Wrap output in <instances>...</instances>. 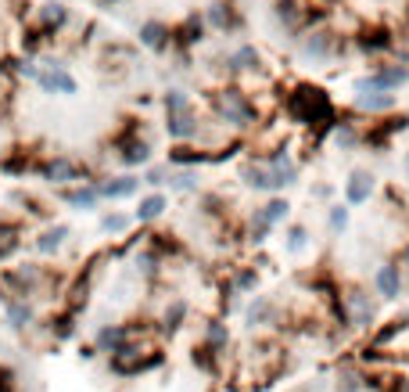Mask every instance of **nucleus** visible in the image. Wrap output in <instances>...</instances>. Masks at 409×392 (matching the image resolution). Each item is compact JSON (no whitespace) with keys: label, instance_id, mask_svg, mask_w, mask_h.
<instances>
[{"label":"nucleus","instance_id":"2","mask_svg":"<svg viewBox=\"0 0 409 392\" xmlns=\"http://www.w3.org/2000/svg\"><path fill=\"white\" fill-rule=\"evenodd\" d=\"M215 112L226 122H233V126H251L255 122V108H251L248 94H241L237 87H226V90L215 94Z\"/></svg>","mask_w":409,"mask_h":392},{"label":"nucleus","instance_id":"28","mask_svg":"<svg viewBox=\"0 0 409 392\" xmlns=\"http://www.w3.org/2000/svg\"><path fill=\"white\" fill-rule=\"evenodd\" d=\"M208 155L205 152H194V148H172L169 152V162H176V166H194V162H205Z\"/></svg>","mask_w":409,"mask_h":392},{"label":"nucleus","instance_id":"36","mask_svg":"<svg viewBox=\"0 0 409 392\" xmlns=\"http://www.w3.org/2000/svg\"><path fill=\"white\" fill-rule=\"evenodd\" d=\"M344 223H349V209H344V205H334L331 209V227L334 231H344Z\"/></svg>","mask_w":409,"mask_h":392},{"label":"nucleus","instance_id":"25","mask_svg":"<svg viewBox=\"0 0 409 392\" xmlns=\"http://www.w3.org/2000/svg\"><path fill=\"white\" fill-rule=\"evenodd\" d=\"M269 317H273V306H269V299H255V302L248 306V324H251V327L266 324Z\"/></svg>","mask_w":409,"mask_h":392},{"label":"nucleus","instance_id":"18","mask_svg":"<svg viewBox=\"0 0 409 392\" xmlns=\"http://www.w3.org/2000/svg\"><path fill=\"white\" fill-rule=\"evenodd\" d=\"M165 209H169L165 195H147V198H140V205H137V220H140V223H151V220H158Z\"/></svg>","mask_w":409,"mask_h":392},{"label":"nucleus","instance_id":"38","mask_svg":"<svg viewBox=\"0 0 409 392\" xmlns=\"http://www.w3.org/2000/svg\"><path fill=\"white\" fill-rule=\"evenodd\" d=\"M406 263H409V249H406Z\"/></svg>","mask_w":409,"mask_h":392},{"label":"nucleus","instance_id":"29","mask_svg":"<svg viewBox=\"0 0 409 392\" xmlns=\"http://www.w3.org/2000/svg\"><path fill=\"white\" fill-rule=\"evenodd\" d=\"M176 112H190V97L183 90H169L165 94V115H176Z\"/></svg>","mask_w":409,"mask_h":392},{"label":"nucleus","instance_id":"21","mask_svg":"<svg viewBox=\"0 0 409 392\" xmlns=\"http://www.w3.org/2000/svg\"><path fill=\"white\" fill-rule=\"evenodd\" d=\"M133 191H137V180L133 177H115V180L101 183V198H129Z\"/></svg>","mask_w":409,"mask_h":392},{"label":"nucleus","instance_id":"7","mask_svg":"<svg viewBox=\"0 0 409 392\" xmlns=\"http://www.w3.org/2000/svg\"><path fill=\"white\" fill-rule=\"evenodd\" d=\"M4 317H8V324L15 327V332H29V327L36 324V309L26 299H4Z\"/></svg>","mask_w":409,"mask_h":392},{"label":"nucleus","instance_id":"31","mask_svg":"<svg viewBox=\"0 0 409 392\" xmlns=\"http://www.w3.org/2000/svg\"><path fill=\"white\" fill-rule=\"evenodd\" d=\"M101 227H104L108 234H122L126 227H129V220H126L122 213H112V216H104V220H101Z\"/></svg>","mask_w":409,"mask_h":392},{"label":"nucleus","instance_id":"30","mask_svg":"<svg viewBox=\"0 0 409 392\" xmlns=\"http://www.w3.org/2000/svg\"><path fill=\"white\" fill-rule=\"evenodd\" d=\"M331 51V36L327 33H312L309 40H306V54H312V58H323Z\"/></svg>","mask_w":409,"mask_h":392},{"label":"nucleus","instance_id":"14","mask_svg":"<svg viewBox=\"0 0 409 392\" xmlns=\"http://www.w3.org/2000/svg\"><path fill=\"white\" fill-rule=\"evenodd\" d=\"M344 195H349L352 205H362L366 198L374 195V177H370V173H352V180H349V188H344Z\"/></svg>","mask_w":409,"mask_h":392},{"label":"nucleus","instance_id":"13","mask_svg":"<svg viewBox=\"0 0 409 392\" xmlns=\"http://www.w3.org/2000/svg\"><path fill=\"white\" fill-rule=\"evenodd\" d=\"M169 40H172V33H169L162 22H144V26H140V44L151 47V51H165Z\"/></svg>","mask_w":409,"mask_h":392},{"label":"nucleus","instance_id":"19","mask_svg":"<svg viewBox=\"0 0 409 392\" xmlns=\"http://www.w3.org/2000/svg\"><path fill=\"white\" fill-rule=\"evenodd\" d=\"M65 22H69V8H65V4H43V11H40V26H43V33L61 29Z\"/></svg>","mask_w":409,"mask_h":392},{"label":"nucleus","instance_id":"6","mask_svg":"<svg viewBox=\"0 0 409 392\" xmlns=\"http://www.w3.org/2000/svg\"><path fill=\"white\" fill-rule=\"evenodd\" d=\"M36 83L47 90V94H76L79 83H76V76L65 69V65H47V69H40V79Z\"/></svg>","mask_w":409,"mask_h":392},{"label":"nucleus","instance_id":"37","mask_svg":"<svg viewBox=\"0 0 409 392\" xmlns=\"http://www.w3.org/2000/svg\"><path fill=\"white\" fill-rule=\"evenodd\" d=\"M97 357V345H79V360H86V364H90Z\"/></svg>","mask_w":409,"mask_h":392},{"label":"nucleus","instance_id":"32","mask_svg":"<svg viewBox=\"0 0 409 392\" xmlns=\"http://www.w3.org/2000/svg\"><path fill=\"white\" fill-rule=\"evenodd\" d=\"M255 281H258V274H255V270H241V274L233 277V292H251Z\"/></svg>","mask_w":409,"mask_h":392},{"label":"nucleus","instance_id":"3","mask_svg":"<svg viewBox=\"0 0 409 392\" xmlns=\"http://www.w3.org/2000/svg\"><path fill=\"white\" fill-rule=\"evenodd\" d=\"M402 83H409V69H402V65H387V69H381L377 76L359 79L356 90H359V94H370V90L387 94V90H395V87H402Z\"/></svg>","mask_w":409,"mask_h":392},{"label":"nucleus","instance_id":"15","mask_svg":"<svg viewBox=\"0 0 409 392\" xmlns=\"http://www.w3.org/2000/svg\"><path fill=\"white\" fill-rule=\"evenodd\" d=\"M61 198L69 202V205H76V209H94V205L101 202V188H72V191H61Z\"/></svg>","mask_w":409,"mask_h":392},{"label":"nucleus","instance_id":"22","mask_svg":"<svg viewBox=\"0 0 409 392\" xmlns=\"http://www.w3.org/2000/svg\"><path fill=\"white\" fill-rule=\"evenodd\" d=\"M392 105H395L392 94H356V108H362V112H384Z\"/></svg>","mask_w":409,"mask_h":392},{"label":"nucleus","instance_id":"10","mask_svg":"<svg viewBox=\"0 0 409 392\" xmlns=\"http://www.w3.org/2000/svg\"><path fill=\"white\" fill-rule=\"evenodd\" d=\"M76 317H79V313H72V309H61V313H54L51 324H47L51 338H54V342H69V338L76 335Z\"/></svg>","mask_w":409,"mask_h":392},{"label":"nucleus","instance_id":"24","mask_svg":"<svg viewBox=\"0 0 409 392\" xmlns=\"http://www.w3.org/2000/svg\"><path fill=\"white\" fill-rule=\"evenodd\" d=\"M201 29H205V26H201V18H198V15H190L187 22L176 29V40H180V44H198V40H201Z\"/></svg>","mask_w":409,"mask_h":392},{"label":"nucleus","instance_id":"20","mask_svg":"<svg viewBox=\"0 0 409 392\" xmlns=\"http://www.w3.org/2000/svg\"><path fill=\"white\" fill-rule=\"evenodd\" d=\"M205 345L215 349V353H223V349L230 345V332H226L223 320H208L205 324Z\"/></svg>","mask_w":409,"mask_h":392},{"label":"nucleus","instance_id":"9","mask_svg":"<svg viewBox=\"0 0 409 392\" xmlns=\"http://www.w3.org/2000/svg\"><path fill=\"white\" fill-rule=\"evenodd\" d=\"M165 130H169V137H176V140H190L194 133H198V119H194V112L165 115Z\"/></svg>","mask_w":409,"mask_h":392},{"label":"nucleus","instance_id":"16","mask_svg":"<svg viewBox=\"0 0 409 392\" xmlns=\"http://www.w3.org/2000/svg\"><path fill=\"white\" fill-rule=\"evenodd\" d=\"M349 313H352L356 327H366V324L374 320V306L366 302V295L359 292V288H356V292H349Z\"/></svg>","mask_w":409,"mask_h":392},{"label":"nucleus","instance_id":"12","mask_svg":"<svg viewBox=\"0 0 409 392\" xmlns=\"http://www.w3.org/2000/svg\"><path fill=\"white\" fill-rule=\"evenodd\" d=\"M377 292L384 295V299H399V292H402V274H399V266H381L377 270Z\"/></svg>","mask_w":409,"mask_h":392},{"label":"nucleus","instance_id":"5","mask_svg":"<svg viewBox=\"0 0 409 392\" xmlns=\"http://www.w3.org/2000/svg\"><path fill=\"white\" fill-rule=\"evenodd\" d=\"M115 148H119V158L126 162V166H144V162L151 158V144L137 137V126H129L122 137H115Z\"/></svg>","mask_w":409,"mask_h":392},{"label":"nucleus","instance_id":"4","mask_svg":"<svg viewBox=\"0 0 409 392\" xmlns=\"http://www.w3.org/2000/svg\"><path fill=\"white\" fill-rule=\"evenodd\" d=\"M43 177H47L51 183H83L86 170L69 155H54L51 162H43Z\"/></svg>","mask_w":409,"mask_h":392},{"label":"nucleus","instance_id":"33","mask_svg":"<svg viewBox=\"0 0 409 392\" xmlns=\"http://www.w3.org/2000/svg\"><path fill=\"white\" fill-rule=\"evenodd\" d=\"M0 392H18V378L8 364H0Z\"/></svg>","mask_w":409,"mask_h":392},{"label":"nucleus","instance_id":"17","mask_svg":"<svg viewBox=\"0 0 409 392\" xmlns=\"http://www.w3.org/2000/svg\"><path fill=\"white\" fill-rule=\"evenodd\" d=\"M18 245H22V231H18V223H0V263L11 259L18 252Z\"/></svg>","mask_w":409,"mask_h":392},{"label":"nucleus","instance_id":"8","mask_svg":"<svg viewBox=\"0 0 409 392\" xmlns=\"http://www.w3.org/2000/svg\"><path fill=\"white\" fill-rule=\"evenodd\" d=\"M183 320H187V302H183V299H172V302L162 309L158 332H162V335H176L180 327H183Z\"/></svg>","mask_w":409,"mask_h":392},{"label":"nucleus","instance_id":"1","mask_svg":"<svg viewBox=\"0 0 409 392\" xmlns=\"http://www.w3.org/2000/svg\"><path fill=\"white\" fill-rule=\"evenodd\" d=\"M291 115L298 122H309V126H316V122H327L331 126V101L316 87H298L291 94Z\"/></svg>","mask_w":409,"mask_h":392},{"label":"nucleus","instance_id":"23","mask_svg":"<svg viewBox=\"0 0 409 392\" xmlns=\"http://www.w3.org/2000/svg\"><path fill=\"white\" fill-rule=\"evenodd\" d=\"M230 69H237V72H244V69H258V51H255L251 44L237 47V51L230 54Z\"/></svg>","mask_w":409,"mask_h":392},{"label":"nucleus","instance_id":"39","mask_svg":"<svg viewBox=\"0 0 409 392\" xmlns=\"http://www.w3.org/2000/svg\"><path fill=\"white\" fill-rule=\"evenodd\" d=\"M406 170H409V158H406Z\"/></svg>","mask_w":409,"mask_h":392},{"label":"nucleus","instance_id":"34","mask_svg":"<svg viewBox=\"0 0 409 392\" xmlns=\"http://www.w3.org/2000/svg\"><path fill=\"white\" fill-rule=\"evenodd\" d=\"M306 227H291V234H287V249L291 252H298V249H306Z\"/></svg>","mask_w":409,"mask_h":392},{"label":"nucleus","instance_id":"26","mask_svg":"<svg viewBox=\"0 0 409 392\" xmlns=\"http://www.w3.org/2000/svg\"><path fill=\"white\" fill-rule=\"evenodd\" d=\"M258 216H262V220L273 227V223H280V220L287 216V202H284V198H273L269 205H262V209H258Z\"/></svg>","mask_w":409,"mask_h":392},{"label":"nucleus","instance_id":"27","mask_svg":"<svg viewBox=\"0 0 409 392\" xmlns=\"http://www.w3.org/2000/svg\"><path fill=\"white\" fill-rule=\"evenodd\" d=\"M208 22H212L215 29H230V26H233L230 4H212V8H208Z\"/></svg>","mask_w":409,"mask_h":392},{"label":"nucleus","instance_id":"35","mask_svg":"<svg viewBox=\"0 0 409 392\" xmlns=\"http://www.w3.org/2000/svg\"><path fill=\"white\" fill-rule=\"evenodd\" d=\"M194 183H198V177H194L190 170H187V173H176V177H172V188H176V191H190Z\"/></svg>","mask_w":409,"mask_h":392},{"label":"nucleus","instance_id":"11","mask_svg":"<svg viewBox=\"0 0 409 392\" xmlns=\"http://www.w3.org/2000/svg\"><path fill=\"white\" fill-rule=\"evenodd\" d=\"M65 238H69V227L65 223H54V227H47L40 238H36V252H43V256H54L61 245H65Z\"/></svg>","mask_w":409,"mask_h":392}]
</instances>
